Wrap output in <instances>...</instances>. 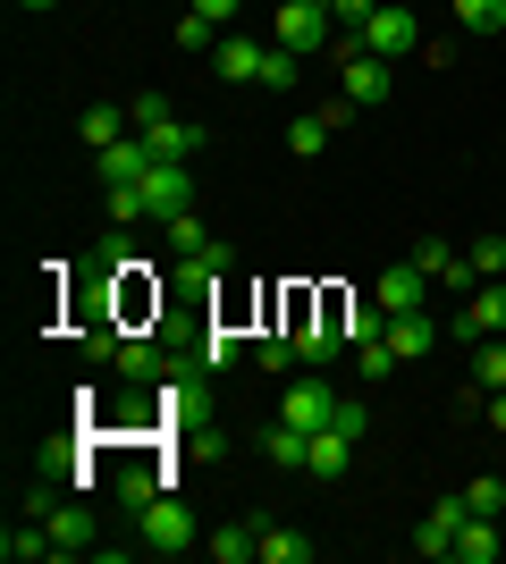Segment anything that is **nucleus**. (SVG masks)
Returning a JSON list of instances; mask_svg holds the SVG:
<instances>
[{
  "mask_svg": "<svg viewBox=\"0 0 506 564\" xmlns=\"http://www.w3.org/2000/svg\"><path fill=\"white\" fill-rule=\"evenodd\" d=\"M186 270H203V279H228V270H237V261H228V245H203V253H194Z\"/></svg>",
  "mask_w": 506,
  "mask_h": 564,
  "instance_id": "35",
  "label": "nucleus"
},
{
  "mask_svg": "<svg viewBox=\"0 0 506 564\" xmlns=\"http://www.w3.org/2000/svg\"><path fill=\"white\" fill-rule=\"evenodd\" d=\"M203 547H212L219 564H254V522H228V531H212Z\"/></svg>",
  "mask_w": 506,
  "mask_h": 564,
  "instance_id": "25",
  "label": "nucleus"
},
{
  "mask_svg": "<svg viewBox=\"0 0 506 564\" xmlns=\"http://www.w3.org/2000/svg\"><path fill=\"white\" fill-rule=\"evenodd\" d=\"M136 531H144V547H152V556H177V547H194V540H203L177 489H161L152 506H136Z\"/></svg>",
  "mask_w": 506,
  "mask_h": 564,
  "instance_id": "3",
  "label": "nucleus"
},
{
  "mask_svg": "<svg viewBox=\"0 0 506 564\" xmlns=\"http://www.w3.org/2000/svg\"><path fill=\"white\" fill-rule=\"evenodd\" d=\"M161 489H169V480H161V464H127V471H119V497H127V506H152Z\"/></svg>",
  "mask_w": 506,
  "mask_h": 564,
  "instance_id": "24",
  "label": "nucleus"
},
{
  "mask_svg": "<svg viewBox=\"0 0 506 564\" xmlns=\"http://www.w3.org/2000/svg\"><path fill=\"white\" fill-rule=\"evenodd\" d=\"M464 261H473V279H498V270H506V245H498V236H482Z\"/></svg>",
  "mask_w": 506,
  "mask_h": 564,
  "instance_id": "32",
  "label": "nucleus"
},
{
  "mask_svg": "<svg viewBox=\"0 0 506 564\" xmlns=\"http://www.w3.org/2000/svg\"><path fill=\"white\" fill-rule=\"evenodd\" d=\"M254 564H313V540L288 531V522H262L254 531Z\"/></svg>",
  "mask_w": 506,
  "mask_h": 564,
  "instance_id": "12",
  "label": "nucleus"
},
{
  "mask_svg": "<svg viewBox=\"0 0 506 564\" xmlns=\"http://www.w3.org/2000/svg\"><path fill=\"white\" fill-rule=\"evenodd\" d=\"M346 455H355V438H346L337 422H321L313 438H304V471H321V480H337V471H346Z\"/></svg>",
  "mask_w": 506,
  "mask_h": 564,
  "instance_id": "13",
  "label": "nucleus"
},
{
  "mask_svg": "<svg viewBox=\"0 0 506 564\" xmlns=\"http://www.w3.org/2000/svg\"><path fill=\"white\" fill-rule=\"evenodd\" d=\"M18 9H60V0H18Z\"/></svg>",
  "mask_w": 506,
  "mask_h": 564,
  "instance_id": "38",
  "label": "nucleus"
},
{
  "mask_svg": "<svg viewBox=\"0 0 506 564\" xmlns=\"http://www.w3.org/2000/svg\"><path fill=\"white\" fill-rule=\"evenodd\" d=\"M127 127H136V118H127V110H110V101H101V110H85V127H76V135L94 143V152H110V143H119Z\"/></svg>",
  "mask_w": 506,
  "mask_h": 564,
  "instance_id": "20",
  "label": "nucleus"
},
{
  "mask_svg": "<svg viewBox=\"0 0 506 564\" xmlns=\"http://www.w3.org/2000/svg\"><path fill=\"white\" fill-rule=\"evenodd\" d=\"M464 506H473V514H498V506H506V480H498V471H482V480L464 489Z\"/></svg>",
  "mask_w": 506,
  "mask_h": 564,
  "instance_id": "30",
  "label": "nucleus"
},
{
  "mask_svg": "<svg viewBox=\"0 0 506 564\" xmlns=\"http://www.w3.org/2000/svg\"><path fill=\"white\" fill-rule=\"evenodd\" d=\"M119 379L152 388V379H169V354H161V346H144V337H119Z\"/></svg>",
  "mask_w": 506,
  "mask_h": 564,
  "instance_id": "18",
  "label": "nucleus"
},
{
  "mask_svg": "<svg viewBox=\"0 0 506 564\" xmlns=\"http://www.w3.org/2000/svg\"><path fill=\"white\" fill-rule=\"evenodd\" d=\"M262 59H270V43H254V34H219L212 43V76L219 85H262Z\"/></svg>",
  "mask_w": 506,
  "mask_h": 564,
  "instance_id": "6",
  "label": "nucleus"
},
{
  "mask_svg": "<svg viewBox=\"0 0 506 564\" xmlns=\"http://www.w3.org/2000/svg\"><path fill=\"white\" fill-rule=\"evenodd\" d=\"M464 522H473V506H464V497H439L431 514H422V531H413V547H422V556H448Z\"/></svg>",
  "mask_w": 506,
  "mask_h": 564,
  "instance_id": "9",
  "label": "nucleus"
},
{
  "mask_svg": "<svg viewBox=\"0 0 506 564\" xmlns=\"http://www.w3.org/2000/svg\"><path fill=\"white\" fill-rule=\"evenodd\" d=\"M186 9H194V18H212V25H228V18L245 9V0H186Z\"/></svg>",
  "mask_w": 506,
  "mask_h": 564,
  "instance_id": "36",
  "label": "nucleus"
},
{
  "mask_svg": "<svg viewBox=\"0 0 506 564\" xmlns=\"http://www.w3.org/2000/svg\"><path fill=\"white\" fill-rule=\"evenodd\" d=\"M51 547H60V556H85V547H94V514H85V506H51Z\"/></svg>",
  "mask_w": 506,
  "mask_h": 564,
  "instance_id": "16",
  "label": "nucleus"
},
{
  "mask_svg": "<svg viewBox=\"0 0 506 564\" xmlns=\"http://www.w3.org/2000/svg\"><path fill=\"white\" fill-rule=\"evenodd\" d=\"M304 438H313V430L279 422V430H270V438H262V447H270V464H279V471H304Z\"/></svg>",
  "mask_w": 506,
  "mask_h": 564,
  "instance_id": "22",
  "label": "nucleus"
},
{
  "mask_svg": "<svg viewBox=\"0 0 506 564\" xmlns=\"http://www.w3.org/2000/svg\"><path fill=\"white\" fill-rule=\"evenodd\" d=\"M152 152H161V161H194V152H203V143H212V127H194V118H169V127H152Z\"/></svg>",
  "mask_w": 506,
  "mask_h": 564,
  "instance_id": "15",
  "label": "nucleus"
},
{
  "mask_svg": "<svg viewBox=\"0 0 506 564\" xmlns=\"http://www.w3.org/2000/svg\"><path fill=\"white\" fill-rule=\"evenodd\" d=\"M270 43H279V51H295V59L330 51V43H337L330 0H279V18H270Z\"/></svg>",
  "mask_w": 506,
  "mask_h": 564,
  "instance_id": "2",
  "label": "nucleus"
},
{
  "mask_svg": "<svg viewBox=\"0 0 506 564\" xmlns=\"http://www.w3.org/2000/svg\"><path fill=\"white\" fill-rule=\"evenodd\" d=\"M127 118H136V135H152V127H169V118H177V110H169L161 94H144V101H136V110H127Z\"/></svg>",
  "mask_w": 506,
  "mask_h": 564,
  "instance_id": "34",
  "label": "nucleus"
},
{
  "mask_svg": "<svg viewBox=\"0 0 506 564\" xmlns=\"http://www.w3.org/2000/svg\"><path fill=\"white\" fill-rule=\"evenodd\" d=\"M482 413H489V430H506V388H498V397H482Z\"/></svg>",
  "mask_w": 506,
  "mask_h": 564,
  "instance_id": "37",
  "label": "nucleus"
},
{
  "mask_svg": "<svg viewBox=\"0 0 506 564\" xmlns=\"http://www.w3.org/2000/svg\"><path fill=\"white\" fill-rule=\"evenodd\" d=\"M0 556H9V564H34V556H60V547H51V522H43V531H9V540H0Z\"/></svg>",
  "mask_w": 506,
  "mask_h": 564,
  "instance_id": "26",
  "label": "nucleus"
},
{
  "mask_svg": "<svg viewBox=\"0 0 506 564\" xmlns=\"http://www.w3.org/2000/svg\"><path fill=\"white\" fill-rule=\"evenodd\" d=\"M355 43L380 51V59H413V51H422V18H413L406 0H380V9H372V25H363Z\"/></svg>",
  "mask_w": 506,
  "mask_h": 564,
  "instance_id": "4",
  "label": "nucleus"
},
{
  "mask_svg": "<svg viewBox=\"0 0 506 564\" xmlns=\"http://www.w3.org/2000/svg\"><path fill=\"white\" fill-rule=\"evenodd\" d=\"M473 388H482V397H498V388H506V346H498V337L473 346Z\"/></svg>",
  "mask_w": 506,
  "mask_h": 564,
  "instance_id": "21",
  "label": "nucleus"
},
{
  "mask_svg": "<svg viewBox=\"0 0 506 564\" xmlns=\"http://www.w3.org/2000/svg\"><path fill=\"white\" fill-rule=\"evenodd\" d=\"M228 362H245V337L237 329H212V337H203V371H228Z\"/></svg>",
  "mask_w": 506,
  "mask_h": 564,
  "instance_id": "28",
  "label": "nucleus"
},
{
  "mask_svg": "<svg viewBox=\"0 0 506 564\" xmlns=\"http://www.w3.org/2000/svg\"><path fill=\"white\" fill-rule=\"evenodd\" d=\"M456 564H498V514H473L456 531V547H448Z\"/></svg>",
  "mask_w": 506,
  "mask_h": 564,
  "instance_id": "17",
  "label": "nucleus"
},
{
  "mask_svg": "<svg viewBox=\"0 0 506 564\" xmlns=\"http://www.w3.org/2000/svg\"><path fill=\"white\" fill-rule=\"evenodd\" d=\"M194 212V169L186 161H152V177H144V219H186Z\"/></svg>",
  "mask_w": 506,
  "mask_h": 564,
  "instance_id": "5",
  "label": "nucleus"
},
{
  "mask_svg": "<svg viewBox=\"0 0 506 564\" xmlns=\"http://www.w3.org/2000/svg\"><path fill=\"white\" fill-rule=\"evenodd\" d=\"M372 9H380V0H330L337 34H363V25H372Z\"/></svg>",
  "mask_w": 506,
  "mask_h": 564,
  "instance_id": "31",
  "label": "nucleus"
},
{
  "mask_svg": "<svg viewBox=\"0 0 506 564\" xmlns=\"http://www.w3.org/2000/svg\"><path fill=\"white\" fill-rule=\"evenodd\" d=\"M212 34H219V25H212V18H194V9L177 18V51H212Z\"/></svg>",
  "mask_w": 506,
  "mask_h": 564,
  "instance_id": "33",
  "label": "nucleus"
},
{
  "mask_svg": "<svg viewBox=\"0 0 506 564\" xmlns=\"http://www.w3.org/2000/svg\"><path fill=\"white\" fill-rule=\"evenodd\" d=\"M330 135H337V127H330V118H295V127H288V152H295V161H321V152H330Z\"/></svg>",
  "mask_w": 506,
  "mask_h": 564,
  "instance_id": "19",
  "label": "nucleus"
},
{
  "mask_svg": "<svg viewBox=\"0 0 506 564\" xmlns=\"http://www.w3.org/2000/svg\"><path fill=\"white\" fill-rule=\"evenodd\" d=\"M506 329V279H482L464 295V337H498Z\"/></svg>",
  "mask_w": 506,
  "mask_h": 564,
  "instance_id": "11",
  "label": "nucleus"
},
{
  "mask_svg": "<svg viewBox=\"0 0 506 564\" xmlns=\"http://www.w3.org/2000/svg\"><path fill=\"white\" fill-rule=\"evenodd\" d=\"M152 161H161V152H152L144 135H119L101 152V186H136V177H152Z\"/></svg>",
  "mask_w": 506,
  "mask_h": 564,
  "instance_id": "10",
  "label": "nucleus"
},
{
  "mask_svg": "<svg viewBox=\"0 0 506 564\" xmlns=\"http://www.w3.org/2000/svg\"><path fill=\"white\" fill-rule=\"evenodd\" d=\"M295 76H304V59H295V51H279V43H270V59H262V85H270V94H288Z\"/></svg>",
  "mask_w": 506,
  "mask_h": 564,
  "instance_id": "29",
  "label": "nucleus"
},
{
  "mask_svg": "<svg viewBox=\"0 0 506 564\" xmlns=\"http://www.w3.org/2000/svg\"><path fill=\"white\" fill-rule=\"evenodd\" d=\"M464 34H506V0H456Z\"/></svg>",
  "mask_w": 506,
  "mask_h": 564,
  "instance_id": "23",
  "label": "nucleus"
},
{
  "mask_svg": "<svg viewBox=\"0 0 506 564\" xmlns=\"http://www.w3.org/2000/svg\"><path fill=\"white\" fill-rule=\"evenodd\" d=\"M388 85H397V59H380V51H363L355 34L337 43V94L355 101V110H380Z\"/></svg>",
  "mask_w": 506,
  "mask_h": 564,
  "instance_id": "1",
  "label": "nucleus"
},
{
  "mask_svg": "<svg viewBox=\"0 0 506 564\" xmlns=\"http://www.w3.org/2000/svg\"><path fill=\"white\" fill-rule=\"evenodd\" d=\"M388 346H397V362H422V354L439 346V321L431 312H397V321H388Z\"/></svg>",
  "mask_w": 506,
  "mask_h": 564,
  "instance_id": "14",
  "label": "nucleus"
},
{
  "mask_svg": "<svg viewBox=\"0 0 506 564\" xmlns=\"http://www.w3.org/2000/svg\"><path fill=\"white\" fill-rule=\"evenodd\" d=\"M337 413V388L321 371H304V379H288V413H279V422H295V430H321Z\"/></svg>",
  "mask_w": 506,
  "mask_h": 564,
  "instance_id": "7",
  "label": "nucleus"
},
{
  "mask_svg": "<svg viewBox=\"0 0 506 564\" xmlns=\"http://www.w3.org/2000/svg\"><path fill=\"white\" fill-rule=\"evenodd\" d=\"M422 286H431V270L422 261H397V270H380V286H372V304L397 321V312H422Z\"/></svg>",
  "mask_w": 506,
  "mask_h": 564,
  "instance_id": "8",
  "label": "nucleus"
},
{
  "mask_svg": "<svg viewBox=\"0 0 506 564\" xmlns=\"http://www.w3.org/2000/svg\"><path fill=\"white\" fill-rule=\"evenodd\" d=\"M203 245H212V228H203V219H169V253H177V261H194V253H203Z\"/></svg>",
  "mask_w": 506,
  "mask_h": 564,
  "instance_id": "27",
  "label": "nucleus"
}]
</instances>
